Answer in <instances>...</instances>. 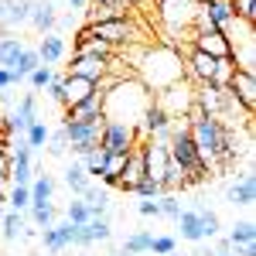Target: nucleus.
<instances>
[{
  "label": "nucleus",
  "instance_id": "nucleus-17",
  "mask_svg": "<svg viewBox=\"0 0 256 256\" xmlns=\"http://www.w3.org/2000/svg\"><path fill=\"white\" fill-rule=\"evenodd\" d=\"M55 10H58V7H55L52 0H34L28 24H31L38 34H52V31H55V24H58V14H55Z\"/></svg>",
  "mask_w": 256,
  "mask_h": 256
},
{
  "label": "nucleus",
  "instance_id": "nucleus-46",
  "mask_svg": "<svg viewBox=\"0 0 256 256\" xmlns=\"http://www.w3.org/2000/svg\"><path fill=\"white\" fill-rule=\"evenodd\" d=\"M229 4H232L239 20H250V24L256 20V0H229Z\"/></svg>",
  "mask_w": 256,
  "mask_h": 256
},
{
  "label": "nucleus",
  "instance_id": "nucleus-2",
  "mask_svg": "<svg viewBox=\"0 0 256 256\" xmlns=\"http://www.w3.org/2000/svg\"><path fill=\"white\" fill-rule=\"evenodd\" d=\"M150 89L134 76V79H120L106 96H102V120H113V123H130L137 126L144 110L150 106Z\"/></svg>",
  "mask_w": 256,
  "mask_h": 256
},
{
  "label": "nucleus",
  "instance_id": "nucleus-13",
  "mask_svg": "<svg viewBox=\"0 0 256 256\" xmlns=\"http://www.w3.org/2000/svg\"><path fill=\"white\" fill-rule=\"evenodd\" d=\"M65 120H68V123H96V120H102V92L92 89L82 102L68 106V110H65Z\"/></svg>",
  "mask_w": 256,
  "mask_h": 256
},
{
  "label": "nucleus",
  "instance_id": "nucleus-38",
  "mask_svg": "<svg viewBox=\"0 0 256 256\" xmlns=\"http://www.w3.org/2000/svg\"><path fill=\"white\" fill-rule=\"evenodd\" d=\"M48 134H52V130H48V126L38 120V123H31V126H28L24 140H28V147H31V150H41V147L48 144Z\"/></svg>",
  "mask_w": 256,
  "mask_h": 256
},
{
  "label": "nucleus",
  "instance_id": "nucleus-57",
  "mask_svg": "<svg viewBox=\"0 0 256 256\" xmlns=\"http://www.w3.org/2000/svg\"><path fill=\"white\" fill-rule=\"evenodd\" d=\"M195 4H198V7H202V4H208V0H195Z\"/></svg>",
  "mask_w": 256,
  "mask_h": 256
},
{
  "label": "nucleus",
  "instance_id": "nucleus-32",
  "mask_svg": "<svg viewBox=\"0 0 256 256\" xmlns=\"http://www.w3.org/2000/svg\"><path fill=\"white\" fill-rule=\"evenodd\" d=\"M123 164H126V154H110V158H106V168H102V174H99V181H102L106 188H116L120 174H123Z\"/></svg>",
  "mask_w": 256,
  "mask_h": 256
},
{
  "label": "nucleus",
  "instance_id": "nucleus-8",
  "mask_svg": "<svg viewBox=\"0 0 256 256\" xmlns=\"http://www.w3.org/2000/svg\"><path fill=\"white\" fill-rule=\"evenodd\" d=\"M92 28V34L102 38L110 48H130L134 41L140 38V31L134 28V20L123 18V20H102V24H89Z\"/></svg>",
  "mask_w": 256,
  "mask_h": 256
},
{
  "label": "nucleus",
  "instance_id": "nucleus-52",
  "mask_svg": "<svg viewBox=\"0 0 256 256\" xmlns=\"http://www.w3.org/2000/svg\"><path fill=\"white\" fill-rule=\"evenodd\" d=\"M68 7L72 10H82V7H89V0H68Z\"/></svg>",
  "mask_w": 256,
  "mask_h": 256
},
{
  "label": "nucleus",
  "instance_id": "nucleus-4",
  "mask_svg": "<svg viewBox=\"0 0 256 256\" xmlns=\"http://www.w3.org/2000/svg\"><path fill=\"white\" fill-rule=\"evenodd\" d=\"M137 126L130 123H113V120H102V134H99V147L106 154H130L137 147Z\"/></svg>",
  "mask_w": 256,
  "mask_h": 256
},
{
  "label": "nucleus",
  "instance_id": "nucleus-18",
  "mask_svg": "<svg viewBox=\"0 0 256 256\" xmlns=\"http://www.w3.org/2000/svg\"><path fill=\"white\" fill-rule=\"evenodd\" d=\"M198 10L205 14V20H208L216 31H226V28L236 20V10H232V4H229V0H208V4H202Z\"/></svg>",
  "mask_w": 256,
  "mask_h": 256
},
{
  "label": "nucleus",
  "instance_id": "nucleus-25",
  "mask_svg": "<svg viewBox=\"0 0 256 256\" xmlns=\"http://www.w3.org/2000/svg\"><path fill=\"white\" fill-rule=\"evenodd\" d=\"M178 229H181V239H188V242H202L205 232H202V218H198L195 208H181V216L174 218Z\"/></svg>",
  "mask_w": 256,
  "mask_h": 256
},
{
  "label": "nucleus",
  "instance_id": "nucleus-45",
  "mask_svg": "<svg viewBox=\"0 0 256 256\" xmlns=\"http://www.w3.org/2000/svg\"><path fill=\"white\" fill-rule=\"evenodd\" d=\"M134 195H140V198H160V195H164V188H160L154 178H144V181H137Z\"/></svg>",
  "mask_w": 256,
  "mask_h": 256
},
{
  "label": "nucleus",
  "instance_id": "nucleus-35",
  "mask_svg": "<svg viewBox=\"0 0 256 256\" xmlns=\"http://www.w3.org/2000/svg\"><path fill=\"white\" fill-rule=\"evenodd\" d=\"M28 205H31V192L24 184H10L7 188V208L10 212H28Z\"/></svg>",
  "mask_w": 256,
  "mask_h": 256
},
{
  "label": "nucleus",
  "instance_id": "nucleus-55",
  "mask_svg": "<svg viewBox=\"0 0 256 256\" xmlns=\"http://www.w3.org/2000/svg\"><path fill=\"white\" fill-rule=\"evenodd\" d=\"M7 34H10V31H7V28H4V24H0V38H7Z\"/></svg>",
  "mask_w": 256,
  "mask_h": 256
},
{
  "label": "nucleus",
  "instance_id": "nucleus-56",
  "mask_svg": "<svg viewBox=\"0 0 256 256\" xmlns=\"http://www.w3.org/2000/svg\"><path fill=\"white\" fill-rule=\"evenodd\" d=\"M212 256H236V253H232V250H229V253H212Z\"/></svg>",
  "mask_w": 256,
  "mask_h": 256
},
{
  "label": "nucleus",
  "instance_id": "nucleus-6",
  "mask_svg": "<svg viewBox=\"0 0 256 256\" xmlns=\"http://www.w3.org/2000/svg\"><path fill=\"white\" fill-rule=\"evenodd\" d=\"M198 4L195 0H160V20L168 28V34H192V20H195Z\"/></svg>",
  "mask_w": 256,
  "mask_h": 256
},
{
  "label": "nucleus",
  "instance_id": "nucleus-12",
  "mask_svg": "<svg viewBox=\"0 0 256 256\" xmlns=\"http://www.w3.org/2000/svg\"><path fill=\"white\" fill-rule=\"evenodd\" d=\"M110 72V58H96V55H72V65H68V76L86 82H99Z\"/></svg>",
  "mask_w": 256,
  "mask_h": 256
},
{
  "label": "nucleus",
  "instance_id": "nucleus-23",
  "mask_svg": "<svg viewBox=\"0 0 256 256\" xmlns=\"http://www.w3.org/2000/svg\"><path fill=\"white\" fill-rule=\"evenodd\" d=\"M62 181L68 184V192H72L76 198H82V195H86V188L92 184V178L86 174V168H82V160H79V158H76L72 164H68V168H65V174H62Z\"/></svg>",
  "mask_w": 256,
  "mask_h": 256
},
{
  "label": "nucleus",
  "instance_id": "nucleus-15",
  "mask_svg": "<svg viewBox=\"0 0 256 256\" xmlns=\"http://www.w3.org/2000/svg\"><path fill=\"white\" fill-rule=\"evenodd\" d=\"M113 239V226H110V216L89 218L86 226H79V239L76 246H92V242H110Z\"/></svg>",
  "mask_w": 256,
  "mask_h": 256
},
{
  "label": "nucleus",
  "instance_id": "nucleus-34",
  "mask_svg": "<svg viewBox=\"0 0 256 256\" xmlns=\"http://www.w3.org/2000/svg\"><path fill=\"white\" fill-rule=\"evenodd\" d=\"M106 158H110V154H106L102 147H92V150H89L86 158H79V160H82V168H86V174L96 181V178L102 174V168H106Z\"/></svg>",
  "mask_w": 256,
  "mask_h": 256
},
{
  "label": "nucleus",
  "instance_id": "nucleus-11",
  "mask_svg": "<svg viewBox=\"0 0 256 256\" xmlns=\"http://www.w3.org/2000/svg\"><path fill=\"white\" fill-rule=\"evenodd\" d=\"M195 110H202L205 116H222V110H226V89H218L212 82H198L195 89Z\"/></svg>",
  "mask_w": 256,
  "mask_h": 256
},
{
  "label": "nucleus",
  "instance_id": "nucleus-9",
  "mask_svg": "<svg viewBox=\"0 0 256 256\" xmlns=\"http://www.w3.org/2000/svg\"><path fill=\"white\" fill-rule=\"evenodd\" d=\"M226 89H229V92H232V99H236L239 106L253 116V110H256V79H253V72H239V68H236Z\"/></svg>",
  "mask_w": 256,
  "mask_h": 256
},
{
  "label": "nucleus",
  "instance_id": "nucleus-22",
  "mask_svg": "<svg viewBox=\"0 0 256 256\" xmlns=\"http://www.w3.org/2000/svg\"><path fill=\"white\" fill-rule=\"evenodd\" d=\"M28 192H31V205L28 208H44V205H52V195H55V178L52 174H34V181L28 184Z\"/></svg>",
  "mask_w": 256,
  "mask_h": 256
},
{
  "label": "nucleus",
  "instance_id": "nucleus-10",
  "mask_svg": "<svg viewBox=\"0 0 256 256\" xmlns=\"http://www.w3.org/2000/svg\"><path fill=\"white\" fill-rule=\"evenodd\" d=\"M76 239H79V226H72V222H55L52 229H41V242L48 253H62L68 246H76Z\"/></svg>",
  "mask_w": 256,
  "mask_h": 256
},
{
  "label": "nucleus",
  "instance_id": "nucleus-1",
  "mask_svg": "<svg viewBox=\"0 0 256 256\" xmlns=\"http://www.w3.org/2000/svg\"><path fill=\"white\" fill-rule=\"evenodd\" d=\"M126 55L137 65V79L154 92L184 79V58L171 44H154V48H140V52H126Z\"/></svg>",
  "mask_w": 256,
  "mask_h": 256
},
{
  "label": "nucleus",
  "instance_id": "nucleus-39",
  "mask_svg": "<svg viewBox=\"0 0 256 256\" xmlns=\"http://www.w3.org/2000/svg\"><path fill=\"white\" fill-rule=\"evenodd\" d=\"M48 154H52V158H65V154H68L65 126H58V130H52V134H48Z\"/></svg>",
  "mask_w": 256,
  "mask_h": 256
},
{
  "label": "nucleus",
  "instance_id": "nucleus-5",
  "mask_svg": "<svg viewBox=\"0 0 256 256\" xmlns=\"http://www.w3.org/2000/svg\"><path fill=\"white\" fill-rule=\"evenodd\" d=\"M154 102H158L171 120H181V116H188V110L195 106V89L181 79V82H174V86H168V89H160Z\"/></svg>",
  "mask_w": 256,
  "mask_h": 256
},
{
  "label": "nucleus",
  "instance_id": "nucleus-24",
  "mask_svg": "<svg viewBox=\"0 0 256 256\" xmlns=\"http://www.w3.org/2000/svg\"><path fill=\"white\" fill-rule=\"evenodd\" d=\"M31 7H34V0H4V24H7V31L18 28V24H28Z\"/></svg>",
  "mask_w": 256,
  "mask_h": 256
},
{
  "label": "nucleus",
  "instance_id": "nucleus-33",
  "mask_svg": "<svg viewBox=\"0 0 256 256\" xmlns=\"http://www.w3.org/2000/svg\"><path fill=\"white\" fill-rule=\"evenodd\" d=\"M229 246L236 250V246H246V242H256V226H253V218H242V222H236L232 229H229Z\"/></svg>",
  "mask_w": 256,
  "mask_h": 256
},
{
  "label": "nucleus",
  "instance_id": "nucleus-28",
  "mask_svg": "<svg viewBox=\"0 0 256 256\" xmlns=\"http://www.w3.org/2000/svg\"><path fill=\"white\" fill-rule=\"evenodd\" d=\"M96 89V82H86V79H76V76H65V110L68 106H76L82 99L89 96Z\"/></svg>",
  "mask_w": 256,
  "mask_h": 256
},
{
  "label": "nucleus",
  "instance_id": "nucleus-20",
  "mask_svg": "<svg viewBox=\"0 0 256 256\" xmlns=\"http://www.w3.org/2000/svg\"><path fill=\"white\" fill-rule=\"evenodd\" d=\"M130 0H106L102 7H89V24H102V20H123L130 18Z\"/></svg>",
  "mask_w": 256,
  "mask_h": 256
},
{
  "label": "nucleus",
  "instance_id": "nucleus-48",
  "mask_svg": "<svg viewBox=\"0 0 256 256\" xmlns=\"http://www.w3.org/2000/svg\"><path fill=\"white\" fill-rule=\"evenodd\" d=\"M137 212L144 218H158L160 212H158V198H144V202H137Z\"/></svg>",
  "mask_w": 256,
  "mask_h": 256
},
{
  "label": "nucleus",
  "instance_id": "nucleus-50",
  "mask_svg": "<svg viewBox=\"0 0 256 256\" xmlns=\"http://www.w3.org/2000/svg\"><path fill=\"white\" fill-rule=\"evenodd\" d=\"M236 256H256V246L246 242V246H236Z\"/></svg>",
  "mask_w": 256,
  "mask_h": 256
},
{
  "label": "nucleus",
  "instance_id": "nucleus-42",
  "mask_svg": "<svg viewBox=\"0 0 256 256\" xmlns=\"http://www.w3.org/2000/svg\"><path fill=\"white\" fill-rule=\"evenodd\" d=\"M232 72H236V65H232V62H229V58H218L216 76H212V86L226 89V86H229V79H232Z\"/></svg>",
  "mask_w": 256,
  "mask_h": 256
},
{
  "label": "nucleus",
  "instance_id": "nucleus-31",
  "mask_svg": "<svg viewBox=\"0 0 256 256\" xmlns=\"http://www.w3.org/2000/svg\"><path fill=\"white\" fill-rule=\"evenodd\" d=\"M20 52H24V41H20V38H14V34L0 38V68H7V72H10Z\"/></svg>",
  "mask_w": 256,
  "mask_h": 256
},
{
  "label": "nucleus",
  "instance_id": "nucleus-27",
  "mask_svg": "<svg viewBox=\"0 0 256 256\" xmlns=\"http://www.w3.org/2000/svg\"><path fill=\"white\" fill-rule=\"evenodd\" d=\"M150 239H154V232H144V229H137V232H130V236L123 239V246H120L116 256H140V253H150Z\"/></svg>",
  "mask_w": 256,
  "mask_h": 256
},
{
  "label": "nucleus",
  "instance_id": "nucleus-16",
  "mask_svg": "<svg viewBox=\"0 0 256 256\" xmlns=\"http://www.w3.org/2000/svg\"><path fill=\"white\" fill-rule=\"evenodd\" d=\"M147 178V171H144V150H140V144L126 154V164H123V174H120V184L116 188H123V192H134L137 188V181H144Z\"/></svg>",
  "mask_w": 256,
  "mask_h": 256
},
{
  "label": "nucleus",
  "instance_id": "nucleus-21",
  "mask_svg": "<svg viewBox=\"0 0 256 256\" xmlns=\"http://www.w3.org/2000/svg\"><path fill=\"white\" fill-rule=\"evenodd\" d=\"M34 52H38L41 65H48V68H52L55 62L65 58V38L55 34V31H52V34H41V41H38V48H34Z\"/></svg>",
  "mask_w": 256,
  "mask_h": 256
},
{
  "label": "nucleus",
  "instance_id": "nucleus-14",
  "mask_svg": "<svg viewBox=\"0 0 256 256\" xmlns=\"http://www.w3.org/2000/svg\"><path fill=\"white\" fill-rule=\"evenodd\" d=\"M253 198H256V178H253V171H242V174L226 188V202L232 205V208H250L253 205Z\"/></svg>",
  "mask_w": 256,
  "mask_h": 256
},
{
  "label": "nucleus",
  "instance_id": "nucleus-51",
  "mask_svg": "<svg viewBox=\"0 0 256 256\" xmlns=\"http://www.w3.org/2000/svg\"><path fill=\"white\" fill-rule=\"evenodd\" d=\"M229 250H232V246H229V239L222 236V239H216V250H212V253H229Z\"/></svg>",
  "mask_w": 256,
  "mask_h": 256
},
{
  "label": "nucleus",
  "instance_id": "nucleus-44",
  "mask_svg": "<svg viewBox=\"0 0 256 256\" xmlns=\"http://www.w3.org/2000/svg\"><path fill=\"white\" fill-rule=\"evenodd\" d=\"M174 250H178L174 236H154L150 239V253L154 256H168V253H174Z\"/></svg>",
  "mask_w": 256,
  "mask_h": 256
},
{
  "label": "nucleus",
  "instance_id": "nucleus-19",
  "mask_svg": "<svg viewBox=\"0 0 256 256\" xmlns=\"http://www.w3.org/2000/svg\"><path fill=\"white\" fill-rule=\"evenodd\" d=\"M7 120H10V126H14V134H28V126L38 123V102H34V96H24L18 106L10 110Z\"/></svg>",
  "mask_w": 256,
  "mask_h": 256
},
{
  "label": "nucleus",
  "instance_id": "nucleus-30",
  "mask_svg": "<svg viewBox=\"0 0 256 256\" xmlns=\"http://www.w3.org/2000/svg\"><path fill=\"white\" fill-rule=\"evenodd\" d=\"M38 65H41L38 52L24 44V52L18 55V62H14V68H10V72H14V82H24L28 76H31V72H34V68H38Z\"/></svg>",
  "mask_w": 256,
  "mask_h": 256
},
{
  "label": "nucleus",
  "instance_id": "nucleus-54",
  "mask_svg": "<svg viewBox=\"0 0 256 256\" xmlns=\"http://www.w3.org/2000/svg\"><path fill=\"white\" fill-rule=\"evenodd\" d=\"M102 4H106V0H89V7H102Z\"/></svg>",
  "mask_w": 256,
  "mask_h": 256
},
{
  "label": "nucleus",
  "instance_id": "nucleus-3",
  "mask_svg": "<svg viewBox=\"0 0 256 256\" xmlns=\"http://www.w3.org/2000/svg\"><path fill=\"white\" fill-rule=\"evenodd\" d=\"M188 134L195 144L198 158L205 164V171H222L226 168V126L216 116H205L202 110H188Z\"/></svg>",
  "mask_w": 256,
  "mask_h": 256
},
{
  "label": "nucleus",
  "instance_id": "nucleus-43",
  "mask_svg": "<svg viewBox=\"0 0 256 256\" xmlns=\"http://www.w3.org/2000/svg\"><path fill=\"white\" fill-rule=\"evenodd\" d=\"M52 79H55V72H52V68H48V65H38V68H34V72H31V76H28V82H31V86H34V89H48V86H52Z\"/></svg>",
  "mask_w": 256,
  "mask_h": 256
},
{
  "label": "nucleus",
  "instance_id": "nucleus-53",
  "mask_svg": "<svg viewBox=\"0 0 256 256\" xmlns=\"http://www.w3.org/2000/svg\"><path fill=\"white\" fill-rule=\"evenodd\" d=\"M7 147H10V144H7V137H0V154H7Z\"/></svg>",
  "mask_w": 256,
  "mask_h": 256
},
{
  "label": "nucleus",
  "instance_id": "nucleus-47",
  "mask_svg": "<svg viewBox=\"0 0 256 256\" xmlns=\"http://www.w3.org/2000/svg\"><path fill=\"white\" fill-rule=\"evenodd\" d=\"M44 92H48V99H52V102L65 106V76H55V79H52V86H48Z\"/></svg>",
  "mask_w": 256,
  "mask_h": 256
},
{
  "label": "nucleus",
  "instance_id": "nucleus-29",
  "mask_svg": "<svg viewBox=\"0 0 256 256\" xmlns=\"http://www.w3.org/2000/svg\"><path fill=\"white\" fill-rule=\"evenodd\" d=\"M0 236H4V242H18V239L24 236V216L7 208L4 218H0Z\"/></svg>",
  "mask_w": 256,
  "mask_h": 256
},
{
  "label": "nucleus",
  "instance_id": "nucleus-40",
  "mask_svg": "<svg viewBox=\"0 0 256 256\" xmlns=\"http://www.w3.org/2000/svg\"><path fill=\"white\" fill-rule=\"evenodd\" d=\"M31 212V222H34V229H52L55 226V205H44V208H28Z\"/></svg>",
  "mask_w": 256,
  "mask_h": 256
},
{
  "label": "nucleus",
  "instance_id": "nucleus-26",
  "mask_svg": "<svg viewBox=\"0 0 256 256\" xmlns=\"http://www.w3.org/2000/svg\"><path fill=\"white\" fill-rule=\"evenodd\" d=\"M82 202L89 205V216L99 218V216H110V192L106 188H99L96 181L86 188V195H82Z\"/></svg>",
  "mask_w": 256,
  "mask_h": 256
},
{
  "label": "nucleus",
  "instance_id": "nucleus-7",
  "mask_svg": "<svg viewBox=\"0 0 256 256\" xmlns=\"http://www.w3.org/2000/svg\"><path fill=\"white\" fill-rule=\"evenodd\" d=\"M65 126V137H68V150L76 158H86L92 147H99V134H102V120L96 123H62Z\"/></svg>",
  "mask_w": 256,
  "mask_h": 256
},
{
  "label": "nucleus",
  "instance_id": "nucleus-49",
  "mask_svg": "<svg viewBox=\"0 0 256 256\" xmlns=\"http://www.w3.org/2000/svg\"><path fill=\"white\" fill-rule=\"evenodd\" d=\"M18 82H14V72H7V68H0V92L4 89H14Z\"/></svg>",
  "mask_w": 256,
  "mask_h": 256
},
{
  "label": "nucleus",
  "instance_id": "nucleus-41",
  "mask_svg": "<svg viewBox=\"0 0 256 256\" xmlns=\"http://www.w3.org/2000/svg\"><path fill=\"white\" fill-rule=\"evenodd\" d=\"M158 212H160L164 218H178V216H181V202H178V195L164 192V195L158 198Z\"/></svg>",
  "mask_w": 256,
  "mask_h": 256
},
{
  "label": "nucleus",
  "instance_id": "nucleus-37",
  "mask_svg": "<svg viewBox=\"0 0 256 256\" xmlns=\"http://www.w3.org/2000/svg\"><path fill=\"white\" fill-rule=\"evenodd\" d=\"M89 205L82 202V198H72L68 205H65V222H72V226H86L89 222Z\"/></svg>",
  "mask_w": 256,
  "mask_h": 256
},
{
  "label": "nucleus",
  "instance_id": "nucleus-36",
  "mask_svg": "<svg viewBox=\"0 0 256 256\" xmlns=\"http://www.w3.org/2000/svg\"><path fill=\"white\" fill-rule=\"evenodd\" d=\"M195 212H198V218H202V232H205V239H216V236H218V229H222L218 216L212 212V208H205L202 202L195 205Z\"/></svg>",
  "mask_w": 256,
  "mask_h": 256
}]
</instances>
